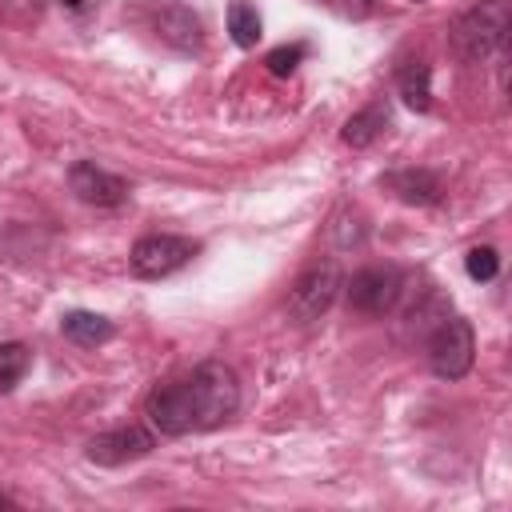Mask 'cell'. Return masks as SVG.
I'll list each match as a JSON object with an SVG mask.
<instances>
[{
    "label": "cell",
    "instance_id": "17",
    "mask_svg": "<svg viewBox=\"0 0 512 512\" xmlns=\"http://www.w3.org/2000/svg\"><path fill=\"white\" fill-rule=\"evenodd\" d=\"M308 56V44H284V48H276V52H268V72L272 76H288V72H296V64Z\"/></svg>",
    "mask_w": 512,
    "mask_h": 512
},
{
    "label": "cell",
    "instance_id": "7",
    "mask_svg": "<svg viewBox=\"0 0 512 512\" xmlns=\"http://www.w3.org/2000/svg\"><path fill=\"white\" fill-rule=\"evenodd\" d=\"M152 448H156V436H152L148 428H140V424H120V428H108V432L92 436L88 448H84V456H88L92 464H100V468H120V464H132V460L148 456Z\"/></svg>",
    "mask_w": 512,
    "mask_h": 512
},
{
    "label": "cell",
    "instance_id": "16",
    "mask_svg": "<svg viewBox=\"0 0 512 512\" xmlns=\"http://www.w3.org/2000/svg\"><path fill=\"white\" fill-rule=\"evenodd\" d=\"M464 272L472 276V280H496V272H500V256H496V248H468V256H464Z\"/></svg>",
    "mask_w": 512,
    "mask_h": 512
},
{
    "label": "cell",
    "instance_id": "9",
    "mask_svg": "<svg viewBox=\"0 0 512 512\" xmlns=\"http://www.w3.org/2000/svg\"><path fill=\"white\" fill-rule=\"evenodd\" d=\"M152 28L176 52H200L204 48V24H200V16L192 8H184V4H176V0H168V4H160L152 12Z\"/></svg>",
    "mask_w": 512,
    "mask_h": 512
},
{
    "label": "cell",
    "instance_id": "4",
    "mask_svg": "<svg viewBox=\"0 0 512 512\" xmlns=\"http://www.w3.org/2000/svg\"><path fill=\"white\" fill-rule=\"evenodd\" d=\"M340 288H344L340 264H336V260H312V264L296 276V284H292V292H288V312H292L300 324H312V320H320V316L336 304Z\"/></svg>",
    "mask_w": 512,
    "mask_h": 512
},
{
    "label": "cell",
    "instance_id": "14",
    "mask_svg": "<svg viewBox=\"0 0 512 512\" xmlns=\"http://www.w3.org/2000/svg\"><path fill=\"white\" fill-rule=\"evenodd\" d=\"M228 32L240 48H252L260 40V12L248 0H232L228 4Z\"/></svg>",
    "mask_w": 512,
    "mask_h": 512
},
{
    "label": "cell",
    "instance_id": "1",
    "mask_svg": "<svg viewBox=\"0 0 512 512\" xmlns=\"http://www.w3.org/2000/svg\"><path fill=\"white\" fill-rule=\"evenodd\" d=\"M240 408V380L224 360H204L192 372L152 388L144 412L160 436L212 432L228 424Z\"/></svg>",
    "mask_w": 512,
    "mask_h": 512
},
{
    "label": "cell",
    "instance_id": "12",
    "mask_svg": "<svg viewBox=\"0 0 512 512\" xmlns=\"http://www.w3.org/2000/svg\"><path fill=\"white\" fill-rule=\"evenodd\" d=\"M388 108L384 104H368V108H360L356 116H348V124H344V144H352V148H368L372 140H380L384 132H388Z\"/></svg>",
    "mask_w": 512,
    "mask_h": 512
},
{
    "label": "cell",
    "instance_id": "5",
    "mask_svg": "<svg viewBox=\"0 0 512 512\" xmlns=\"http://www.w3.org/2000/svg\"><path fill=\"white\" fill-rule=\"evenodd\" d=\"M196 252H200V244L188 240V236L152 232V236H140V240L132 244L128 268H132V276H140V280H164V276L180 272Z\"/></svg>",
    "mask_w": 512,
    "mask_h": 512
},
{
    "label": "cell",
    "instance_id": "8",
    "mask_svg": "<svg viewBox=\"0 0 512 512\" xmlns=\"http://www.w3.org/2000/svg\"><path fill=\"white\" fill-rule=\"evenodd\" d=\"M68 188L76 192V200H84L92 208H116L128 200V184L116 172L100 168L96 160H76L68 168Z\"/></svg>",
    "mask_w": 512,
    "mask_h": 512
},
{
    "label": "cell",
    "instance_id": "20",
    "mask_svg": "<svg viewBox=\"0 0 512 512\" xmlns=\"http://www.w3.org/2000/svg\"><path fill=\"white\" fill-rule=\"evenodd\" d=\"M416 4H420V0H416Z\"/></svg>",
    "mask_w": 512,
    "mask_h": 512
},
{
    "label": "cell",
    "instance_id": "11",
    "mask_svg": "<svg viewBox=\"0 0 512 512\" xmlns=\"http://www.w3.org/2000/svg\"><path fill=\"white\" fill-rule=\"evenodd\" d=\"M396 92L412 112H428L432 108V68L424 60H404L396 72Z\"/></svg>",
    "mask_w": 512,
    "mask_h": 512
},
{
    "label": "cell",
    "instance_id": "13",
    "mask_svg": "<svg viewBox=\"0 0 512 512\" xmlns=\"http://www.w3.org/2000/svg\"><path fill=\"white\" fill-rule=\"evenodd\" d=\"M60 332L72 340V344H80V348H96V344H104V340H112V320H104V316H96V312H68L64 320H60Z\"/></svg>",
    "mask_w": 512,
    "mask_h": 512
},
{
    "label": "cell",
    "instance_id": "3",
    "mask_svg": "<svg viewBox=\"0 0 512 512\" xmlns=\"http://www.w3.org/2000/svg\"><path fill=\"white\" fill-rule=\"evenodd\" d=\"M424 352H428V368L440 376V380H460L468 376L472 368V356H476V336H472V324L464 316H440L428 332H424Z\"/></svg>",
    "mask_w": 512,
    "mask_h": 512
},
{
    "label": "cell",
    "instance_id": "18",
    "mask_svg": "<svg viewBox=\"0 0 512 512\" xmlns=\"http://www.w3.org/2000/svg\"><path fill=\"white\" fill-rule=\"evenodd\" d=\"M316 4L332 8V12L344 16V20H364V16H372V0H316Z\"/></svg>",
    "mask_w": 512,
    "mask_h": 512
},
{
    "label": "cell",
    "instance_id": "15",
    "mask_svg": "<svg viewBox=\"0 0 512 512\" xmlns=\"http://www.w3.org/2000/svg\"><path fill=\"white\" fill-rule=\"evenodd\" d=\"M28 364H32V352H28L20 340L0 344V392H12V388L24 380Z\"/></svg>",
    "mask_w": 512,
    "mask_h": 512
},
{
    "label": "cell",
    "instance_id": "10",
    "mask_svg": "<svg viewBox=\"0 0 512 512\" xmlns=\"http://www.w3.org/2000/svg\"><path fill=\"white\" fill-rule=\"evenodd\" d=\"M380 184H384L388 192H396L404 204H416V208L440 204V196H444L440 176L428 172V168H400V172H388Z\"/></svg>",
    "mask_w": 512,
    "mask_h": 512
},
{
    "label": "cell",
    "instance_id": "2",
    "mask_svg": "<svg viewBox=\"0 0 512 512\" xmlns=\"http://www.w3.org/2000/svg\"><path fill=\"white\" fill-rule=\"evenodd\" d=\"M508 24H512L508 0H480V4H472L468 12H460L452 20L448 48H452V56L460 64H484L488 56L504 52Z\"/></svg>",
    "mask_w": 512,
    "mask_h": 512
},
{
    "label": "cell",
    "instance_id": "6",
    "mask_svg": "<svg viewBox=\"0 0 512 512\" xmlns=\"http://www.w3.org/2000/svg\"><path fill=\"white\" fill-rule=\"evenodd\" d=\"M344 292H348V308L352 312H360V316H384V312L396 308V300L404 292V276L392 264H368V268H360L344 284Z\"/></svg>",
    "mask_w": 512,
    "mask_h": 512
},
{
    "label": "cell",
    "instance_id": "19",
    "mask_svg": "<svg viewBox=\"0 0 512 512\" xmlns=\"http://www.w3.org/2000/svg\"><path fill=\"white\" fill-rule=\"evenodd\" d=\"M0 508H16V500H12V496H4V492H0Z\"/></svg>",
    "mask_w": 512,
    "mask_h": 512
}]
</instances>
